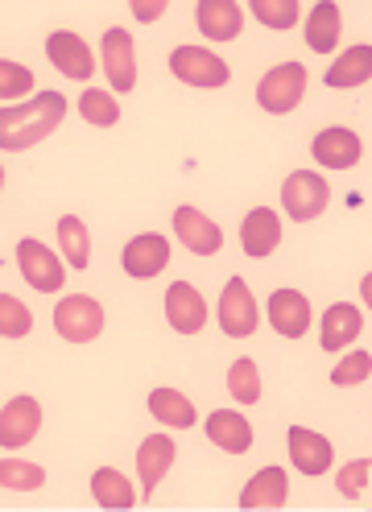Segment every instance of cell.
Here are the masks:
<instances>
[{"instance_id": "obj_34", "label": "cell", "mask_w": 372, "mask_h": 512, "mask_svg": "<svg viewBox=\"0 0 372 512\" xmlns=\"http://www.w3.org/2000/svg\"><path fill=\"white\" fill-rule=\"evenodd\" d=\"M25 91H34V75L5 58L0 62V95H5V108H9V100H21Z\"/></svg>"}, {"instance_id": "obj_4", "label": "cell", "mask_w": 372, "mask_h": 512, "mask_svg": "<svg viewBox=\"0 0 372 512\" xmlns=\"http://www.w3.org/2000/svg\"><path fill=\"white\" fill-rule=\"evenodd\" d=\"M170 71L191 87H224L228 83V62L203 46H178L170 54Z\"/></svg>"}, {"instance_id": "obj_8", "label": "cell", "mask_w": 372, "mask_h": 512, "mask_svg": "<svg viewBox=\"0 0 372 512\" xmlns=\"http://www.w3.org/2000/svg\"><path fill=\"white\" fill-rule=\"evenodd\" d=\"M104 71L112 91L137 87V58H133V34L129 29H108L104 34Z\"/></svg>"}, {"instance_id": "obj_12", "label": "cell", "mask_w": 372, "mask_h": 512, "mask_svg": "<svg viewBox=\"0 0 372 512\" xmlns=\"http://www.w3.org/2000/svg\"><path fill=\"white\" fill-rule=\"evenodd\" d=\"M120 265H124V273H129V277H141V281L158 277V273L170 265V244H166V236H137V240H129V244H124Z\"/></svg>"}, {"instance_id": "obj_6", "label": "cell", "mask_w": 372, "mask_h": 512, "mask_svg": "<svg viewBox=\"0 0 372 512\" xmlns=\"http://www.w3.org/2000/svg\"><path fill=\"white\" fill-rule=\"evenodd\" d=\"M17 265H21V277L34 285L38 294L62 290V265L42 240H21L17 244Z\"/></svg>"}, {"instance_id": "obj_16", "label": "cell", "mask_w": 372, "mask_h": 512, "mask_svg": "<svg viewBox=\"0 0 372 512\" xmlns=\"http://www.w3.org/2000/svg\"><path fill=\"white\" fill-rule=\"evenodd\" d=\"M269 323L277 335L286 339H302L306 327H310V302L298 294V290H277L269 298Z\"/></svg>"}, {"instance_id": "obj_3", "label": "cell", "mask_w": 372, "mask_h": 512, "mask_svg": "<svg viewBox=\"0 0 372 512\" xmlns=\"http://www.w3.org/2000/svg\"><path fill=\"white\" fill-rule=\"evenodd\" d=\"M54 327L67 343H91L104 331V310L96 298L75 294V298H62L54 306Z\"/></svg>"}, {"instance_id": "obj_14", "label": "cell", "mask_w": 372, "mask_h": 512, "mask_svg": "<svg viewBox=\"0 0 372 512\" xmlns=\"http://www.w3.org/2000/svg\"><path fill=\"white\" fill-rule=\"evenodd\" d=\"M174 442L166 434H149L141 442V451H137V471H141V500L153 496V488L162 484V475L174 467Z\"/></svg>"}, {"instance_id": "obj_35", "label": "cell", "mask_w": 372, "mask_h": 512, "mask_svg": "<svg viewBox=\"0 0 372 512\" xmlns=\"http://www.w3.org/2000/svg\"><path fill=\"white\" fill-rule=\"evenodd\" d=\"M368 475H372V459H352L348 467H339V479H335V488L344 492V500H356L368 484Z\"/></svg>"}, {"instance_id": "obj_13", "label": "cell", "mask_w": 372, "mask_h": 512, "mask_svg": "<svg viewBox=\"0 0 372 512\" xmlns=\"http://www.w3.org/2000/svg\"><path fill=\"white\" fill-rule=\"evenodd\" d=\"M46 54H50V62L67 79H91V75H96V58H91L87 42L75 38V34H67V29L46 38Z\"/></svg>"}, {"instance_id": "obj_20", "label": "cell", "mask_w": 372, "mask_h": 512, "mask_svg": "<svg viewBox=\"0 0 372 512\" xmlns=\"http://www.w3.org/2000/svg\"><path fill=\"white\" fill-rule=\"evenodd\" d=\"M207 438L228 455H244L253 446V426H248L236 409H215L207 418Z\"/></svg>"}, {"instance_id": "obj_19", "label": "cell", "mask_w": 372, "mask_h": 512, "mask_svg": "<svg viewBox=\"0 0 372 512\" xmlns=\"http://www.w3.org/2000/svg\"><path fill=\"white\" fill-rule=\"evenodd\" d=\"M199 29L211 38V42H232L240 34V25H244V13L236 0H199Z\"/></svg>"}, {"instance_id": "obj_30", "label": "cell", "mask_w": 372, "mask_h": 512, "mask_svg": "<svg viewBox=\"0 0 372 512\" xmlns=\"http://www.w3.org/2000/svg\"><path fill=\"white\" fill-rule=\"evenodd\" d=\"M79 112H83L87 124H96V128H112V124L120 120V104L112 100L108 91H83Z\"/></svg>"}, {"instance_id": "obj_26", "label": "cell", "mask_w": 372, "mask_h": 512, "mask_svg": "<svg viewBox=\"0 0 372 512\" xmlns=\"http://www.w3.org/2000/svg\"><path fill=\"white\" fill-rule=\"evenodd\" d=\"M91 492H96L100 508H133L137 504L133 484L120 471H112V467H100L96 475H91Z\"/></svg>"}, {"instance_id": "obj_27", "label": "cell", "mask_w": 372, "mask_h": 512, "mask_svg": "<svg viewBox=\"0 0 372 512\" xmlns=\"http://www.w3.org/2000/svg\"><path fill=\"white\" fill-rule=\"evenodd\" d=\"M58 244H62V256L75 265V269H87L91 261V240H87V228L79 215H62L58 219Z\"/></svg>"}, {"instance_id": "obj_25", "label": "cell", "mask_w": 372, "mask_h": 512, "mask_svg": "<svg viewBox=\"0 0 372 512\" xmlns=\"http://www.w3.org/2000/svg\"><path fill=\"white\" fill-rule=\"evenodd\" d=\"M372 79V46H352L327 71V87H360Z\"/></svg>"}, {"instance_id": "obj_7", "label": "cell", "mask_w": 372, "mask_h": 512, "mask_svg": "<svg viewBox=\"0 0 372 512\" xmlns=\"http://www.w3.org/2000/svg\"><path fill=\"white\" fill-rule=\"evenodd\" d=\"M42 426V405L34 397H13L0 413V446L5 451H21V446L38 434Z\"/></svg>"}, {"instance_id": "obj_24", "label": "cell", "mask_w": 372, "mask_h": 512, "mask_svg": "<svg viewBox=\"0 0 372 512\" xmlns=\"http://www.w3.org/2000/svg\"><path fill=\"white\" fill-rule=\"evenodd\" d=\"M149 413L158 418L162 426H174V430H186V426H195V405L186 401L178 389H153L149 393Z\"/></svg>"}, {"instance_id": "obj_18", "label": "cell", "mask_w": 372, "mask_h": 512, "mask_svg": "<svg viewBox=\"0 0 372 512\" xmlns=\"http://www.w3.org/2000/svg\"><path fill=\"white\" fill-rule=\"evenodd\" d=\"M277 240H282V219H277L269 207H257V211H248L244 223H240V244L248 256H269L277 248Z\"/></svg>"}, {"instance_id": "obj_1", "label": "cell", "mask_w": 372, "mask_h": 512, "mask_svg": "<svg viewBox=\"0 0 372 512\" xmlns=\"http://www.w3.org/2000/svg\"><path fill=\"white\" fill-rule=\"evenodd\" d=\"M62 116H67V100H62L58 91H42L21 108H5L0 112V149L17 153V149L46 141L62 124Z\"/></svg>"}, {"instance_id": "obj_37", "label": "cell", "mask_w": 372, "mask_h": 512, "mask_svg": "<svg viewBox=\"0 0 372 512\" xmlns=\"http://www.w3.org/2000/svg\"><path fill=\"white\" fill-rule=\"evenodd\" d=\"M360 298H364V302H368V310H372V273L360 281Z\"/></svg>"}, {"instance_id": "obj_11", "label": "cell", "mask_w": 372, "mask_h": 512, "mask_svg": "<svg viewBox=\"0 0 372 512\" xmlns=\"http://www.w3.org/2000/svg\"><path fill=\"white\" fill-rule=\"evenodd\" d=\"M174 232H178L182 248L195 252V256H215V252H220V244H224L220 228H215V223L203 211H195V207H178L174 211Z\"/></svg>"}, {"instance_id": "obj_5", "label": "cell", "mask_w": 372, "mask_h": 512, "mask_svg": "<svg viewBox=\"0 0 372 512\" xmlns=\"http://www.w3.org/2000/svg\"><path fill=\"white\" fill-rule=\"evenodd\" d=\"M327 199H331V195H327V182H323L319 174H310V170L290 174L286 186H282V207H286V215L298 219V223L323 215V211H327Z\"/></svg>"}, {"instance_id": "obj_29", "label": "cell", "mask_w": 372, "mask_h": 512, "mask_svg": "<svg viewBox=\"0 0 372 512\" xmlns=\"http://www.w3.org/2000/svg\"><path fill=\"white\" fill-rule=\"evenodd\" d=\"M228 393H232L240 405L261 401V376H257V364H253V360H236V364L228 368Z\"/></svg>"}, {"instance_id": "obj_31", "label": "cell", "mask_w": 372, "mask_h": 512, "mask_svg": "<svg viewBox=\"0 0 372 512\" xmlns=\"http://www.w3.org/2000/svg\"><path fill=\"white\" fill-rule=\"evenodd\" d=\"M253 17L269 29H290L298 25V5L294 0H253Z\"/></svg>"}, {"instance_id": "obj_21", "label": "cell", "mask_w": 372, "mask_h": 512, "mask_svg": "<svg viewBox=\"0 0 372 512\" xmlns=\"http://www.w3.org/2000/svg\"><path fill=\"white\" fill-rule=\"evenodd\" d=\"M286 471L282 467H265L244 484L240 508H282L286 504Z\"/></svg>"}, {"instance_id": "obj_22", "label": "cell", "mask_w": 372, "mask_h": 512, "mask_svg": "<svg viewBox=\"0 0 372 512\" xmlns=\"http://www.w3.org/2000/svg\"><path fill=\"white\" fill-rule=\"evenodd\" d=\"M339 29H344V21H339V5L323 0V5H315V13L306 17V46L319 50V54H331L339 46Z\"/></svg>"}, {"instance_id": "obj_23", "label": "cell", "mask_w": 372, "mask_h": 512, "mask_svg": "<svg viewBox=\"0 0 372 512\" xmlns=\"http://www.w3.org/2000/svg\"><path fill=\"white\" fill-rule=\"evenodd\" d=\"M360 331H364V318H360V310L348 306V302H339V306H331V310L323 314V347H327V351L348 347Z\"/></svg>"}, {"instance_id": "obj_32", "label": "cell", "mask_w": 372, "mask_h": 512, "mask_svg": "<svg viewBox=\"0 0 372 512\" xmlns=\"http://www.w3.org/2000/svg\"><path fill=\"white\" fill-rule=\"evenodd\" d=\"M29 327H34L29 310L13 294H0V335H5V339H21V335H29Z\"/></svg>"}, {"instance_id": "obj_28", "label": "cell", "mask_w": 372, "mask_h": 512, "mask_svg": "<svg viewBox=\"0 0 372 512\" xmlns=\"http://www.w3.org/2000/svg\"><path fill=\"white\" fill-rule=\"evenodd\" d=\"M0 484H5L9 492H34L46 484V471L38 463H25V459H9L0 463Z\"/></svg>"}, {"instance_id": "obj_15", "label": "cell", "mask_w": 372, "mask_h": 512, "mask_svg": "<svg viewBox=\"0 0 372 512\" xmlns=\"http://www.w3.org/2000/svg\"><path fill=\"white\" fill-rule=\"evenodd\" d=\"M310 153H315L319 166H327V170H352L360 162V137L352 128H323L315 145H310Z\"/></svg>"}, {"instance_id": "obj_10", "label": "cell", "mask_w": 372, "mask_h": 512, "mask_svg": "<svg viewBox=\"0 0 372 512\" xmlns=\"http://www.w3.org/2000/svg\"><path fill=\"white\" fill-rule=\"evenodd\" d=\"M220 327L232 339H244V335L257 331V302H253V294H248V285L240 277L228 281V290L220 298Z\"/></svg>"}, {"instance_id": "obj_2", "label": "cell", "mask_w": 372, "mask_h": 512, "mask_svg": "<svg viewBox=\"0 0 372 512\" xmlns=\"http://www.w3.org/2000/svg\"><path fill=\"white\" fill-rule=\"evenodd\" d=\"M302 95H306V67L302 62H282V67H273L261 87H257V104L273 116H282V112H294L302 104Z\"/></svg>"}, {"instance_id": "obj_36", "label": "cell", "mask_w": 372, "mask_h": 512, "mask_svg": "<svg viewBox=\"0 0 372 512\" xmlns=\"http://www.w3.org/2000/svg\"><path fill=\"white\" fill-rule=\"evenodd\" d=\"M166 5H162V0H145V5H141V0H137V5H133V17L137 21H153V17H158Z\"/></svg>"}, {"instance_id": "obj_17", "label": "cell", "mask_w": 372, "mask_h": 512, "mask_svg": "<svg viewBox=\"0 0 372 512\" xmlns=\"http://www.w3.org/2000/svg\"><path fill=\"white\" fill-rule=\"evenodd\" d=\"M331 442L315 430H302L294 426L290 430V463L302 471V475H327L331 471Z\"/></svg>"}, {"instance_id": "obj_33", "label": "cell", "mask_w": 372, "mask_h": 512, "mask_svg": "<svg viewBox=\"0 0 372 512\" xmlns=\"http://www.w3.org/2000/svg\"><path fill=\"white\" fill-rule=\"evenodd\" d=\"M372 376V356L368 351H352V356L339 360V368L331 372V384H339V389H348V384H364Z\"/></svg>"}, {"instance_id": "obj_9", "label": "cell", "mask_w": 372, "mask_h": 512, "mask_svg": "<svg viewBox=\"0 0 372 512\" xmlns=\"http://www.w3.org/2000/svg\"><path fill=\"white\" fill-rule=\"evenodd\" d=\"M166 318L174 323L178 335L203 331V323H207V302H203V294L195 290L191 281H174L170 290H166Z\"/></svg>"}]
</instances>
